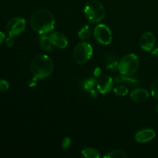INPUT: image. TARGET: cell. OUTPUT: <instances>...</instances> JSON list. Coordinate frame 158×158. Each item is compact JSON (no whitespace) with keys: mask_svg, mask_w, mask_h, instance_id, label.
I'll list each match as a JSON object with an SVG mask.
<instances>
[{"mask_svg":"<svg viewBox=\"0 0 158 158\" xmlns=\"http://www.w3.org/2000/svg\"><path fill=\"white\" fill-rule=\"evenodd\" d=\"M52 45L60 49H65L68 46V40L66 35L60 32H52L49 35Z\"/></svg>","mask_w":158,"mask_h":158,"instance_id":"8fae6325","label":"cell"},{"mask_svg":"<svg viewBox=\"0 0 158 158\" xmlns=\"http://www.w3.org/2000/svg\"><path fill=\"white\" fill-rule=\"evenodd\" d=\"M152 55L156 57H158V47L155 48V49L152 51Z\"/></svg>","mask_w":158,"mask_h":158,"instance_id":"f1b7e54d","label":"cell"},{"mask_svg":"<svg viewBox=\"0 0 158 158\" xmlns=\"http://www.w3.org/2000/svg\"><path fill=\"white\" fill-rule=\"evenodd\" d=\"M155 44V36L151 32H144L140 39V46L143 50L150 52Z\"/></svg>","mask_w":158,"mask_h":158,"instance_id":"9c48e42d","label":"cell"},{"mask_svg":"<svg viewBox=\"0 0 158 158\" xmlns=\"http://www.w3.org/2000/svg\"><path fill=\"white\" fill-rule=\"evenodd\" d=\"M118 63H119L115 57L113 56H110L106 58V69L110 71H115L118 68Z\"/></svg>","mask_w":158,"mask_h":158,"instance_id":"2e32d148","label":"cell"},{"mask_svg":"<svg viewBox=\"0 0 158 158\" xmlns=\"http://www.w3.org/2000/svg\"><path fill=\"white\" fill-rule=\"evenodd\" d=\"M9 88V84L6 80H0V92H5Z\"/></svg>","mask_w":158,"mask_h":158,"instance_id":"7402d4cb","label":"cell"},{"mask_svg":"<svg viewBox=\"0 0 158 158\" xmlns=\"http://www.w3.org/2000/svg\"><path fill=\"white\" fill-rule=\"evenodd\" d=\"M32 29L40 35L50 32L55 26V19L52 12L48 9L35 10L30 17Z\"/></svg>","mask_w":158,"mask_h":158,"instance_id":"6da1fadb","label":"cell"},{"mask_svg":"<svg viewBox=\"0 0 158 158\" xmlns=\"http://www.w3.org/2000/svg\"><path fill=\"white\" fill-rule=\"evenodd\" d=\"M156 111H157V113H158V103L156 105Z\"/></svg>","mask_w":158,"mask_h":158,"instance_id":"f546056e","label":"cell"},{"mask_svg":"<svg viewBox=\"0 0 158 158\" xmlns=\"http://www.w3.org/2000/svg\"><path fill=\"white\" fill-rule=\"evenodd\" d=\"M105 158H126L127 155L125 154L123 151H120V150H114V151L108 152L106 155L104 156Z\"/></svg>","mask_w":158,"mask_h":158,"instance_id":"e0dca14e","label":"cell"},{"mask_svg":"<svg viewBox=\"0 0 158 158\" xmlns=\"http://www.w3.org/2000/svg\"><path fill=\"white\" fill-rule=\"evenodd\" d=\"M89 94H90L91 97H97V92H96V91L94 90V89H91V90H89Z\"/></svg>","mask_w":158,"mask_h":158,"instance_id":"83f0119b","label":"cell"},{"mask_svg":"<svg viewBox=\"0 0 158 158\" xmlns=\"http://www.w3.org/2000/svg\"><path fill=\"white\" fill-rule=\"evenodd\" d=\"M93 55V48L90 44L83 42L76 46L73 50V59L77 64H84Z\"/></svg>","mask_w":158,"mask_h":158,"instance_id":"5b68a950","label":"cell"},{"mask_svg":"<svg viewBox=\"0 0 158 158\" xmlns=\"http://www.w3.org/2000/svg\"><path fill=\"white\" fill-rule=\"evenodd\" d=\"M151 91L152 97H154V98L158 100V79L153 83L151 88Z\"/></svg>","mask_w":158,"mask_h":158,"instance_id":"44dd1931","label":"cell"},{"mask_svg":"<svg viewBox=\"0 0 158 158\" xmlns=\"http://www.w3.org/2000/svg\"><path fill=\"white\" fill-rule=\"evenodd\" d=\"M39 44H40V48L44 51L49 52L52 49V43L49 39V36L42 35L39 40Z\"/></svg>","mask_w":158,"mask_h":158,"instance_id":"4fadbf2b","label":"cell"},{"mask_svg":"<svg viewBox=\"0 0 158 158\" xmlns=\"http://www.w3.org/2000/svg\"><path fill=\"white\" fill-rule=\"evenodd\" d=\"M91 28L88 25H86L80 29L78 32V36L82 40H87L91 36Z\"/></svg>","mask_w":158,"mask_h":158,"instance_id":"9a60e30c","label":"cell"},{"mask_svg":"<svg viewBox=\"0 0 158 158\" xmlns=\"http://www.w3.org/2000/svg\"><path fill=\"white\" fill-rule=\"evenodd\" d=\"M115 81L118 83H129V84L132 85H137V82L135 80L132 78H128V77H123V76H117L115 78Z\"/></svg>","mask_w":158,"mask_h":158,"instance_id":"ac0fdd59","label":"cell"},{"mask_svg":"<svg viewBox=\"0 0 158 158\" xmlns=\"http://www.w3.org/2000/svg\"><path fill=\"white\" fill-rule=\"evenodd\" d=\"M100 73H101V69H100V68H97L95 69V71H94V76L96 77H97L100 75Z\"/></svg>","mask_w":158,"mask_h":158,"instance_id":"d4e9b609","label":"cell"},{"mask_svg":"<svg viewBox=\"0 0 158 158\" xmlns=\"http://www.w3.org/2000/svg\"><path fill=\"white\" fill-rule=\"evenodd\" d=\"M131 98L137 103H142L149 98V93L143 88H138L131 93Z\"/></svg>","mask_w":158,"mask_h":158,"instance_id":"7c38bea8","label":"cell"},{"mask_svg":"<svg viewBox=\"0 0 158 158\" xmlns=\"http://www.w3.org/2000/svg\"><path fill=\"white\" fill-rule=\"evenodd\" d=\"M139 65V59L135 54H127L119 62L117 69L121 75L131 76L137 72Z\"/></svg>","mask_w":158,"mask_h":158,"instance_id":"277c9868","label":"cell"},{"mask_svg":"<svg viewBox=\"0 0 158 158\" xmlns=\"http://www.w3.org/2000/svg\"><path fill=\"white\" fill-rule=\"evenodd\" d=\"M36 77H34V79H32V80H31L30 81H29V86H35V84H36Z\"/></svg>","mask_w":158,"mask_h":158,"instance_id":"484cf974","label":"cell"},{"mask_svg":"<svg viewBox=\"0 0 158 158\" xmlns=\"http://www.w3.org/2000/svg\"><path fill=\"white\" fill-rule=\"evenodd\" d=\"M96 40L103 45H108L112 41V32L108 26L104 24H99L94 29Z\"/></svg>","mask_w":158,"mask_h":158,"instance_id":"52a82bcc","label":"cell"},{"mask_svg":"<svg viewBox=\"0 0 158 158\" xmlns=\"http://www.w3.org/2000/svg\"><path fill=\"white\" fill-rule=\"evenodd\" d=\"M26 28V20L22 17H14L11 19L6 25V32L11 36L21 34Z\"/></svg>","mask_w":158,"mask_h":158,"instance_id":"8992f818","label":"cell"},{"mask_svg":"<svg viewBox=\"0 0 158 158\" xmlns=\"http://www.w3.org/2000/svg\"><path fill=\"white\" fill-rule=\"evenodd\" d=\"M54 69L53 61L47 55H38L32 60L30 70L38 79H44L52 74Z\"/></svg>","mask_w":158,"mask_h":158,"instance_id":"7a4b0ae2","label":"cell"},{"mask_svg":"<svg viewBox=\"0 0 158 158\" xmlns=\"http://www.w3.org/2000/svg\"><path fill=\"white\" fill-rule=\"evenodd\" d=\"M82 155L86 158H100V154L97 150L92 148H86L82 151Z\"/></svg>","mask_w":158,"mask_h":158,"instance_id":"5bb4252c","label":"cell"},{"mask_svg":"<svg viewBox=\"0 0 158 158\" xmlns=\"http://www.w3.org/2000/svg\"><path fill=\"white\" fill-rule=\"evenodd\" d=\"M71 144V140L69 137H65L64 139H63V142H62V148H63V149H67V148H69V146H70Z\"/></svg>","mask_w":158,"mask_h":158,"instance_id":"603a6c76","label":"cell"},{"mask_svg":"<svg viewBox=\"0 0 158 158\" xmlns=\"http://www.w3.org/2000/svg\"><path fill=\"white\" fill-rule=\"evenodd\" d=\"M95 84H96L95 78H88L87 80H86L84 82H83V88H84V89H86V90L87 91H89L91 90V89H94Z\"/></svg>","mask_w":158,"mask_h":158,"instance_id":"d6986e66","label":"cell"},{"mask_svg":"<svg viewBox=\"0 0 158 158\" xmlns=\"http://www.w3.org/2000/svg\"><path fill=\"white\" fill-rule=\"evenodd\" d=\"M84 13L88 21L97 23L102 21L105 16V9L97 0H89L86 3Z\"/></svg>","mask_w":158,"mask_h":158,"instance_id":"3957f363","label":"cell"},{"mask_svg":"<svg viewBox=\"0 0 158 158\" xmlns=\"http://www.w3.org/2000/svg\"><path fill=\"white\" fill-rule=\"evenodd\" d=\"M97 87L100 94H108L114 87V80L110 76H103L97 80Z\"/></svg>","mask_w":158,"mask_h":158,"instance_id":"ba28073f","label":"cell"},{"mask_svg":"<svg viewBox=\"0 0 158 158\" xmlns=\"http://www.w3.org/2000/svg\"><path fill=\"white\" fill-rule=\"evenodd\" d=\"M5 34H4V32H1V31H0V44H1L2 43L3 41H4V40H5Z\"/></svg>","mask_w":158,"mask_h":158,"instance_id":"4316f807","label":"cell"},{"mask_svg":"<svg viewBox=\"0 0 158 158\" xmlns=\"http://www.w3.org/2000/svg\"><path fill=\"white\" fill-rule=\"evenodd\" d=\"M14 43L15 42H14L13 36H11V35H9V37H8L6 40V44L8 47H12L14 45Z\"/></svg>","mask_w":158,"mask_h":158,"instance_id":"cb8c5ba5","label":"cell"},{"mask_svg":"<svg viewBox=\"0 0 158 158\" xmlns=\"http://www.w3.org/2000/svg\"><path fill=\"white\" fill-rule=\"evenodd\" d=\"M114 93L116 95L119 97H124L128 94V89L125 86H117V87L114 88Z\"/></svg>","mask_w":158,"mask_h":158,"instance_id":"ffe728a7","label":"cell"},{"mask_svg":"<svg viewBox=\"0 0 158 158\" xmlns=\"http://www.w3.org/2000/svg\"><path fill=\"white\" fill-rule=\"evenodd\" d=\"M155 131L152 129L143 128L137 131L135 134V140L139 143H147L155 137Z\"/></svg>","mask_w":158,"mask_h":158,"instance_id":"30bf717a","label":"cell"}]
</instances>
